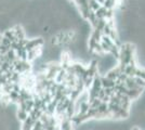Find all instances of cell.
I'll return each mask as SVG.
<instances>
[{"label":"cell","instance_id":"1","mask_svg":"<svg viewBox=\"0 0 145 130\" xmlns=\"http://www.w3.org/2000/svg\"><path fill=\"white\" fill-rule=\"evenodd\" d=\"M30 98L16 108L21 130H75L77 102L93 75L78 65H47L35 74Z\"/></svg>","mask_w":145,"mask_h":130},{"label":"cell","instance_id":"2","mask_svg":"<svg viewBox=\"0 0 145 130\" xmlns=\"http://www.w3.org/2000/svg\"><path fill=\"white\" fill-rule=\"evenodd\" d=\"M133 130H140V129H139V128H134Z\"/></svg>","mask_w":145,"mask_h":130}]
</instances>
